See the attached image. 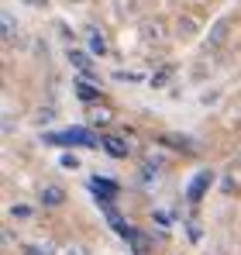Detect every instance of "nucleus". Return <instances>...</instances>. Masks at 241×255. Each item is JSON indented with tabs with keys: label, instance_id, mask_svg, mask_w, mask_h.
<instances>
[{
	"label": "nucleus",
	"instance_id": "6",
	"mask_svg": "<svg viewBox=\"0 0 241 255\" xmlns=\"http://www.w3.org/2000/svg\"><path fill=\"white\" fill-rule=\"evenodd\" d=\"M69 62H73L80 73L93 76V62H90V55H86V52H76V48H73V52H69Z\"/></svg>",
	"mask_w": 241,
	"mask_h": 255
},
{
	"label": "nucleus",
	"instance_id": "11",
	"mask_svg": "<svg viewBox=\"0 0 241 255\" xmlns=\"http://www.w3.org/2000/svg\"><path fill=\"white\" fill-rule=\"evenodd\" d=\"M90 48H93L97 55H104V52H107V42H104V35H97V31H90Z\"/></svg>",
	"mask_w": 241,
	"mask_h": 255
},
{
	"label": "nucleus",
	"instance_id": "2",
	"mask_svg": "<svg viewBox=\"0 0 241 255\" xmlns=\"http://www.w3.org/2000/svg\"><path fill=\"white\" fill-rule=\"evenodd\" d=\"M90 190L97 193V200H114L120 193L118 183H114V179H104V176H93V179H90Z\"/></svg>",
	"mask_w": 241,
	"mask_h": 255
},
{
	"label": "nucleus",
	"instance_id": "4",
	"mask_svg": "<svg viewBox=\"0 0 241 255\" xmlns=\"http://www.w3.org/2000/svg\"><path fill=\"white\" fill-rule=\"evenodd\" d=\"M124 238L134 245V255H148V249H152L148 235H141V231H134V228H127V231H124Z\"/></svg>",
	"mask_w": 241,
	"mask_h": 255
},
{
	"label": "nucleus",
	"instance_id": "10",
	"mask_svg": "<svg viewBox=\"0 0 241 255\" xmlns=\"http://www.w3.org/2000/svg\"><path fill=\"white\" fill-rule=\"evenodd\" d=\"M162 141H165V145H172V148H186V152H193V145H190L186 138H179V134H165Z\"/></svg>",
	"mask_w": 241,
	"mask_h": 255
},
{
	"label": "nucleus",
	"instance_id": "13",
	"mask_svg": "<svg viewBox=\"0 0 241 255\" xmlns=\"http://www.w3.org/2000/svg\"><path fill=\"white\" fill-rule=\"evenodd\" d=\"M62 166H66V169H76L80 159H76V155H62Z\"/></svg>",
	"mask_w": 241,
	"mask_h": 255
},
{
	"label": "nucleus",
	"instance_id": "15",
	"mask_svg": "<svg viewBox=\"0 0 241 255\" xmlns=\"http://www.w3.org/2000/svg\"><path fill=\"white\" fill-rule=\"evenodd\" d=\"M73 255H83V252H73Z\"/></svg>",
	"mask_w": 241,
	"mask_h": 255
},
{
	"label": "nucleus",
	"instance_id": "9",
	"mask_svg": "<svg viewBox=\"0 0 241 255\" xmlns=\"http://www.w3.org/2000/svg\"><path fill=\"white\" fill-rule=\"evenodd\" d=\"M224 31H228V21H217V24H214V35L207 38V45H221L224 42Z\"/></svg>",
	"mask_w": 241,
	"mask_h": 255
},
{
	"label": "nucleus",
	"instance_id": "1",
	"mask_svg": "<svg viewBox=\"0 0 241 255\" xmlns=\"http://www.w3.org/2000/svg\"><path fill=\"white\" fill-rule=\"evenodd\" d=\"M45 141H48V145H83V148H97V145H104V141H97V134L86 131V128L52 131V134H45Z\"/></svg>",
	"mask_w": 241,
	"mask_h": 255
},
{
	"label": "nucleus",
	"instance_id": "5",
	"mask_svg": "<svg viewBox=\"0 0 241 255\" xmlns=\"http://www.w3.org/2000/svg\"><path fill=\"white\" fill-rule=\"evenodd\" d=\"M62 200H66L62 186H45V190H41V204H45V207H59Z\"/></svg>",
	"mask_w": 241,
	"mask_h": 255
},
{
	"label": "nucleus",
	"instance_id": "14",
	"mask_svg": "<svg viewBox=\"0 0 241 255\" xmlns=\"http://www.w3.org/2000/svg\"><path fill=\"white\" fill-rule=\"evenodd\" d=\"M28 7H48V0H24Z\"/></svg>",
	"mask_w": 241,
	"mask_h": 255
},
{
	"label": "nucleus",
	"instance_id": "8",
	"mask_svg": "<svg viewBox=\"0 0 241 255\" xmlns=\"http://www.w3.org/2000/svg\"><path fill=\"white\" fill-rule=\"evenodd\" d=\"M76 97H80V100H97L100 93H97V86H90L86 80H80V83H76Z\"/></svg>",
	"mask_w": 241,
	"mask_h": 255
},
{
	"label": "nucleus",
	"instance_id": "3",
	"mask_svg": "<svg viewBox=\"0 0 241 255\" xmlns=\"http://www.w3.org/2000/svg\"><path fill=\"white\" fill-rule=\"evenodd\" d=\"M210 179H214V176H210L207 169H203V172H197V176L190 179V186H186V200H190V204H197V200H200L203 193H207V186H210Z\"/></svg>",
	"mask_w": 241,
	"mask_h": 255
},
{
	"label": "nucleus",
	"instance_id": "7",
	"mask_svg": "<svg viewBox=\"0 0 241 255\" xmlns=\"http://www.w3.org/2000/svg\"><path fill=\"white\" fill-rule=\"evenodd\" d=\"M104 148H107L114 159H124V155H127V145L120 141L118 134H107V138H104Z\"/></svg>",
	"mask_w": 241,
	"mask_h": 255
},
{
	"label": "nucleus",
	"instance_id": "12",
	"mask_svg": "<svg viewBox=\"0 0 241 255\" xmlns=\"http://www.w3.org/2000/svg\"><path fill=\"white\" fill-rule=\"evenodd\" d=\"M3 38H7V42L14 38V21H10V14H3Z\"/></svg>",
	"mask_w": 241,
	"mask_h": 255
}]
</instances>
